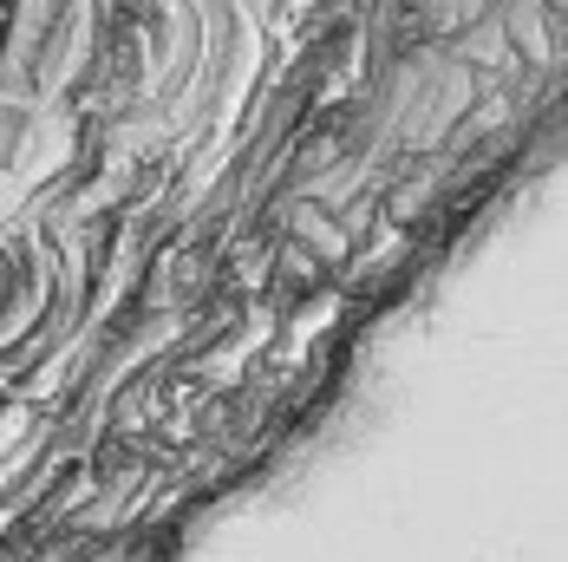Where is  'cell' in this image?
<instances>
[{
    "instance_id": "6da1fadb",
    "label": "cell",
    "mask_w": 568,
    "mask_h": 562,
    "mask_svg": "<svg viewBox=\"0 0 568 562\" xmlns=\"http://www.w3.org/2000/svg\"><path fill=\"white\" fill-rule=\"evenodd\" d=\"M47 301H53V255H47V242L13 223H0V353L20 347L40 328Z\"/></svg>"
},
{
    "instance_id": "7a4b0ae2",
    "label": "cell",
    "mask_w": 568,
    "mask_h": 562,
    "mask_svg": "<svg viewBox=\"0 0 568 562\" xmlns=\"http://www.w3.org/2000/svg\"><path fill=\"white\" fill-rule=\"evenodd\" d=\"M33 13H40V0H0V92H13V79H20Z\"/></svg>"
}]
</instances>
